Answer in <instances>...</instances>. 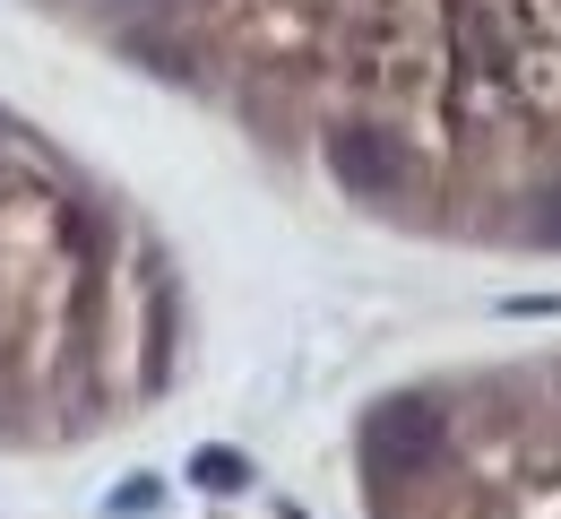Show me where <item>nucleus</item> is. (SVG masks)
Masks as SVG:
<instances>
[{
  "label": "nucleus",
  "mask_w": 561,
  "mask_h": 519,
  "mask_svg": "<svg viewBox=\"0 0 561 519\" xmlns=\"http://www.w3.org/2000/svg\"><path fill=\"white\" fill-rule=\"evenodd\" d=\"M113 53L398 225L561 251V0H87Z\"/></svg>",
  "instance_id": "f257e3e1"
},
{
  "label": "nucleus",
  "mask_w": 561,
  "mask_h": 519,
  "mask_svg": "<svg viewBox=\"0 0 561 519\" xmlns=\"http://www.w3.org/2000/svg\"><path fill=\"white\" fill-rule=\"evenodd\" d=\"M363 519H561V356L407 381L354 425Z\"/></svg>",
  "instance_id": "7ed1b4c3"
},
{
  "label": "nucleus",
  "mask_w": 561,
  "mask_h": 519,
  "mask_svg": "<svg viewBox=\"0 0 561 519\" xmlns=\"http://www.w3.org/2000/svg\"><path fill=\"white\" fill-rule=\"evenodd\" d=\"M182 372V286L104 191L53 182L0 242V450H95Z\"/></svg>",
  "instance_id": "f03ea898"
}]
</instances>
